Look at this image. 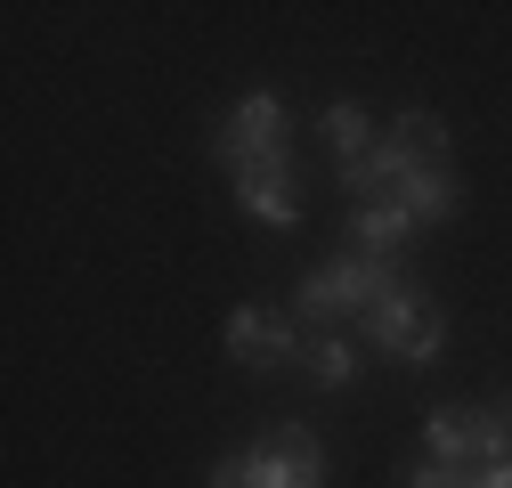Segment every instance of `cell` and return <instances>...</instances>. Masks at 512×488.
<instances>
[{"mask_svg": "<svg viewBox=\"0 0 512 488\" xmlns=\"http://www.w3.org/2000/svg\"><path fill=\"white\" fill-rule=\"evenodd\" d=\"M391 293H399V261H382V253H342V261H326V269L301 277V310H309L317 326H334V318H374Z\"/></svg>", "mask_w": 512, "mask_h": 488, "instance_id": "6da1fadb", "label": "cell"}, {"mask_svg": "<svg viewBox=\"0 0 512 488\" xmlns=\"http://www.w3.org/2000/svg\"><path fill=\"white\" fill-rule=\"evenodd\" d=\"M423 448H431V464H456V472L504 464L512 456V407H439L423 423Z\"/></svg>", "mask_w": 512, "mask_h": 488, "instance_id": "7a4b0ae2", "label": "cell"}, {"mask_svg": "<svg viewBox=\"0 0 512 488\" xmlns=\"http://www.w3.org/2000/svg\"><path fill=\"white\" fill-rule=\"evenodd\" d=\"M366 326H374V342L391 350L399 366H431V358H439V342H447L439 301H431V293H415V285H399V293L382 301V310H374Z\"/></svg>", "mask_w": 512, "mask_h": 488, "instance_id": "3957f363", "label": "cell"}, {"mask_svg": "<svg viewBox=\"0 0 512 488\" xmlns=\"http://www.w3.org/2000/svg\"><path fill=\"white\" fill-rule=\"evenodd\" d=\"M269 155H285V106H277L269 90H252V98H236L228 122H220V163L244 171V163H269Z\"/></svg>", "mask_w": 512, "mask_h": 488, "instance_id": "277c9868", "label": "cell"}, {"mask_svg": "<svg viewBox=\"0 0 512 488\" xmlns=\"http://www.w3.org/2000/svg\"><path fill=\"white\" fill-rule=\"evenodd\" d=\"M252 488H326V448H317L301 423H277V432L252 448Z\"/></svg>", "mask_w": 512, "mask_h": 488, "instance_id": "5b68a950", "label": "cell"}, {"mask_svg": "<svg viewBox=\"0 0 512 488\" xmlns=\"http://www.w3.org/2000/svg\"><path fill=\"white\" fill-rule=\"evenodd\" d=\"M228 358H236V366H252V375H269V366L309 358V342H301L277 310H228Z\"/></svg>", "mask_w": 512, "mask_h": 488, "instance_id": "8992f818", "label": "cell"}, {"mask_svg": "<svg viewBox=\"0 0 512 488\" xmlns=\"http://www.w3.org/2000/svg\"><path fill=\"white\" fill-rule=\"evenodd\" d=\"M236 204L261 220V228H285L293 212H301V188H293V163L285 155H269V163H244L236 171Z\"/></svg>", "mask_w": 512, "mask_h": 488, "instance_id": "52a82bcc", "label": "cell"}, {"mask_svg": "<svg viewBox=\"0 0 512 488\" xmlns=\"http://www.w3.org/2000/svg\"><path fill=\"white\" fill-rule=\"evenodd\" d=\"M407 228H415V212L399 204V188H382V196H366V204H358V220H350V244H358V253H382V261H399Z\"/></svg>", "mask_w": 512, "mask_h": 488, "instance_id": "ba28073f", "label": "cell"}, {"mask_svg": "<svg viewBox=\"0 0 512 488\" xmlns=\"http://www.w3.org/2000/svg\"><path fill=\"white\" fill-rule=\"evenodd\" d=\"M382 147L399 155V171H423V163H439V155H447V122H439L431 106H415V114H399L391 131H382Z\"/></svg>", "mask_w": 512, "mask_h": 488, "instance_id": "9c48e42d", "label": "cell"}, {"mask_svg": "<svg viewBox=\"0 0 512 488\" xmlns=\"http://www.w3.org/2000/svg\"><path fill=\"white\" fill-rule=\"evenodd\" d=\"M399 204H407L415 220H447V212L464 204V188H456V171H447V163H423V171L399 179Z\"/></svg>", "mask_w": 512, "mask_h": 488, "instance_id": "30bf717a", "label": "cell"}, {"mask_svg": "<svg viewBox=\"0 0 512 488\" xmlns=\"http://www.w3.org/2000/svg\"><path fill=\"white\" fill-rule=\"evenodd\" d=\"M317 131H326V147L342 155V171L374 155V131H366V106H350V98H334V106H326V122H317Z\"/></svg>", "mask_w": 512, "mask_h": 488, "instance_id": "8fae6325", "label": "cell"}, {"mask_svg": "<svg viewBox=\"0 0 512 488\" xmlns=\"http://www.w3.org/2000/svg\"><path fill=\"white\" fill-rule=\"evenodd\" d=\"M309 375L326 383V391H342V383L358 375V350H350L342 334H317V342H309Z\"/></svg>", "mask_w": 512, "mask_h": 488, "instance_id": "7c38bea8", "label": "cell"}, {"mask_svg": "<svg viewBox=\"0 0 512 488\" xmlns=\"http://www.w3.org/2000/svg\"><path fill=\"white\" fill-rule=\"evenodd\" d=\"M399 488H472V472H456V464H415Z\"/></svg>", "mask_w": 512, "mask_h": 488, "instance_id": "4fadbf2b", "label": "cell"}, {"mask_svg": "<svg viewBox=\"0 0 512 488\" xmlns=\"http://www.w3.org/2000/svg\"><path fill=\"white\" fill-rule=\"evenodd\" d=\"M212 488H252V448L244 456H220L212 464Z\"/></svg>", "mask_w": 512, "mask_h": 488, "instance_id": "5bb4252c", "label": "cell"}, {"mask_svg": "<svg viewBox=\"0 0 512 488\" xmlns=\"http://www.w3.org/2000/svg\"><path fill=\"white\" fill-rule=\"evenodd\" d=\"M472 488H512V456H504V464H480V472H472Z\"/></svg>", "mask_w": 512, "mask_h": 488, "instance_id": "9a60e30c", "label": "cell"}]
</instances>
